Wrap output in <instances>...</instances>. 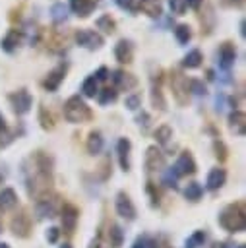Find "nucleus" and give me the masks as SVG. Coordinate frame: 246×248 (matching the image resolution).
<instances>
[{"instance_id": "nucleus-1", "label": "nucleus", "mask_w": 246, "mask_h": 248, "mask_svg": "<svg viewBox=\"0 0 246 248\" xmlns=\"http://www.w3.org/2000/svg\"><path fill=\"white\" fill-rule=\"evenodd\" d=\"M219 225L229 232H240L246 229V213L242 203H229L219 213Z\"/></svg>"}, {"instance_id": "nucleus-2", "label": "nucleus", "mask_w": 246, "mask_h": 248, "mask_svg": "<svg viewBox=\"0 0 246 248\" xmlns=\"http://www.w3.org/2000/svg\"><path fill=\"white\" fill-rule=\"evenodd\" d=\"M93 112L91 108L87 107V103L79 97V95H72L66 99L64 103V118L72 124H81V122H87L91 120Z\"/></svg>"}, {"instance_id": "nucleus-3", "label": "nucleus", "mask_w": 246, "mask_h": 248, "mask_svg": "<svg viewBox=\"0 0 246 248\" xmlns=\"http://www.w3.org/2000/svg\"><path fill=\"white\" fill-rule=\"evenodd\" d=\"M74 41H76V45H79L85 50H99L105 45L103 35L93 29H76Z\"/></svg>"}, {"instance_id": "nucleus-4", "label": "nucleus", "mask_w": 246, "mask_h": 248, "mask_svg": "<svg viewBox=\"0 0 246 248\" xmlns=\"http://www.w3.org/2000/svg\"><path fill=\"white\" fill-rule=\"evenodd\" d=\"M170 89H172V97L178 105H186L188 103V78L180 72V70H172L170 72Z\"/></svg>"}, {"instance_id": "nucleus-5", "label": "nucleus", "mask_w": 246, "mask_h": 248, "mask_svg": "<svg viewBox=\"0 0 246 248\" xmlns=\"http://www.w3.org/2000/svg\"><path fill=\"white\" fill-rule=\"evenodd\" d=\"M234 60H236V46L234 43L231 41H223L217 48V66L221 72H227L234 66Z\"/></svg>"}, {"instance_id": "nucleus-6", "label": "nucleus", "mask_w": 246, "mask_h": 248, "mask_svg": "<svg viewBox=\"0 0 246 248\" xmlns=\"http://www.w3.org/2000/svg\"><path fill=\"white\" fill-rule=\"evenodd\" d=\"M8 101H10V105H12V108H14L15 114H27L31 110V107H33V97H31V93L25 87L10 93L8 95Z\"/></svg>"}, {"instance_id": "nucleus-7", "label": "nucleus", "mask_w": 246, "mask_h": 248, "mask_svg": "<svg viewBox=\"0 0 246 248\" xmlns=\"http://www.w3.org/2000/svg\"><path fill=\"white\" fill-rule=\"evenodd\" d=\"M66 74H68V62H60L58 66H54V68L45 76V79H43V87H45L48 93L58 91V87L62 85Z\"/></svg>"}, {"instance_id": "nucleus-8", "label": "nucleus", "mask_w": 246, "mask_h": 248, "mask_svg": "<svg viewBox=\"0 0 246 248\" xmlns=\"http://www.w3.org/2000/svg\"><path fill=\"white\" fill-rule=\"evenodd\" d=\"M110 79H112L116 91H118V89H122V91H130V89H134V87L138 85V78H136L134 74L126 72V70H120V68L110 72Z\"/></svg>"}, {"instance_id": "nucleus-9", "label": "nucleus", "mask_w": 246, "mask_h": 248, "mask_svg": "<svg viewBox=\"0 0 246 248\" xmlns=\"http://www.w3.org/2000/svg\"><path fill=\"white\" fill-rule=\"evenodd\" d=\"M23 37H25V33H23L21 29H10V31L2 37V41H0V48H2L6 54H14V52L21 46Z\"/></svg>"}, {"instance_id": "nucleus-10", "label": "nucleus", "mask_w": 246, "mask_h": 248, "mask_svg": "<svg viewBox=\"0 0 246 248\" xmlns=\"http://www.w3.org/2000/svg\"><path fill=\"white\" fill-rule=\"evenodd\" d=\"M172 170L178 174V178L180 176H186V174H194L196 172V161H194L192 153L190 151H182L178 155L176 163L172 165Z\"/></svg>"}, {"instance_id": "nucleus-11", "label": "nucleus", "mask_w": 246, "mask_h": 248, "mask_svg": "<svg viewBox=\"0 0 246 248\" xmlns=\"http://www.w3.org/2000/svg\"><path fill=\"white\" fill-rule=\"evenodd\" d=\"M114 205H116V213L128 221H132L136 217V207L130 200V196L126 192H118L116 194V200H114Z\"/></svg>"}, {"instance_id": "nucleus-12", "label": "nucleus", "mask_w": 246, "mask_h": 248, "mask_svg": "<svg viewBox=\"0 0 246 248\" xmlns=\"http://www.w3.org/2000/svg\"><path fill=\"white\" fill-rule=\"evenodd\" d=\"M114 58H116L120 64H130V62L134 60V45H132V41L120 39V41L114 45Z\"/></svg>"}, {"instance_id": "nucleus-13", "label": "nucleus", "mask_w": 246, "mask_h": 248, "mask_svg": "<svg viewBox=\"0 0 246 248\" xmlns=\"http://www.w3.org/2000/svg\"><path fill=\"white\" fill-rule=\"evenodd\" d=\"M145 167H147V170H163V167H165V155L155 145L147 147V151H145Z\"/></svg>"}, {"instance_id": "nucleus-14", "label": "nucleus", "mask_w": 246, "mask_h": 248, "mask_svg": "<svg viewBox=\"0 0 246 248\" xmlns=\"http://www.w3.org/2000/svg\"><path fill=\"white\" fill-rule=\"evenodd\" d=\"M95 8H97V0H70V10L81 19L89 17V14H93Z\"/></svg>"}, {"instance_id": "nucleus-15", "label": "nucleus", "mask_w": 246, "mask_h": 248, "mask_svg": "<svg viewBox=\"0 0 246 248\" xmlns=\"http://www.w3.org/2000/svg\"><path fill=\"white\" fill-rule=\"evenodd\" d=\"M138 10L153 19H159L163 16V0H138Z\"/></svg>"}, {"instance_id": "nucleus-16", "label": "nucleus", "mask_w": 246, "mask_h": 248, "mask_svg": "<svg viewBox=\"0 0 246 248\" xmlns=\"http://www.w3.org/2000/svg\"><path fill=\"white\" fill-rule=\"evenodd\" d=\"M130 149H132L130 140L120 138L116 143V153H118V163H120L122 170H130Z\"/></svg>"}, {"instance_id": "nucleus-17", "label": "nucleus", "mask_w": 246, "mask_h": 248, "mask_svg": "<svg viewBox=\"0 0 246 248\" xmlns=\"http://www.w3.org/2000/svg\"><path fill=\"white\" fill-rule=\"evenodd\" d=\"M229 128L234 136H244V128H246V116L240 110H232L229 114Z\"/></svg>"}, {"instance_id": "nucleus-18", "label": "nucleus", "mask_w": 246, "mask_h": 248, "mask_svg": "<svg viewBox=\"0 0 246 248\" xmlns=\"http://www.w3.org/2000/svg\"><path fill=\"white\" fill-rule=\"evenodd\" d=\"M225 180H227V172H225V169H219V167L211 169L209 174H207V180H205L207 190H219V188L225 184Z\"/></svg>"}, {"instance_id": "nucleus-19", "label": "nucleus", "mask_w": 246, "mask_h": 248, "mask_svg": "<svg viewBox=\"0 0 246 248\" xmlns=\"http://www.w3.org/2000/svg\"><path fill=\"white\" fill-rule=\"evenodd\" d=\"M201 64H203V54H201V50H200V48L190 50V52L182 58V66H184V68H188V70H196V68H200Z\"/></svg>"}, {"instance_id": "nucleus-20", "label": "nucleus", "mask_w": 246, "mask_h": 248, "mask_svg": "<svg viewBox=\"0 0 246 248\" xmlns=\"http://www.w3.org/2000/svg\"><path fill=\"white\" fill-rule=\"evenodd\" d=\"M103 149V134L99 130H91L87 136V151L91 155H99Z\"/></svg>"}, {"instance_id": "nucleus-21", "label": "nucleus", "mask_w": 246, "mask_h": 248, "mask_svg": "<svg viewBox=\"0 0 246 248\" xmlns=\"http://www.w3.org/2000/svg\"><path fill=\"white\" fill-rule=\"evenodd\" d=\"M17 205V196L12 188H2L0 192V209L2 211H8V209H14Z\"/></svg>"}, {"instance_id": "nucleus-22", "label": "nucleus", "mask_w": 246, "mask_h": 248, "mask_svg": "<svg viewBox=\"0 0 246 248\" xmlns=\"http://www.w3.org/2000/svg\"><path fill=\"white\" fill-rule=\"evenodd\" d=\"M95 25H97V29H101L105 35H112V33L116 31V21H114V17H112L110 14L99 16L97 21H95Z\"/></svg>"}, {"instance_id": "nucleus-23", "label": "nucleus", "mask_w": 246, "mask_h": 248, "mask_svg": "<svg viewBox=\"0 0 246 248\" xmlns=\"http://www.w3.org/2000/svg\"><path fill=\"white\" fill-rule=\"evenodd\" d=\"M97 93H99V81H97L95 76L91 74V76H87V78L83 79V83H81V95L87 97V99H93V97H97Z\"/></svg>"}, {"instance_id": "nucleus-24", "label": "nucleus", "mask_w": 246, "mask_h": 248, "mask_svg": "<svg viewBox=\"0 0 246 248\" xmlns=\"http://www.w3.org/2000/svg\"><path fill=\"white\" fill-rule=\"evenodd\" d=\"M76 221H77V211H76V207L64 205V209H62V225H64V229H66L68 232L74 231Z\"/></svg>"}, {"instance_id": "nucleus-25", "label": "nucleus", "mask_w": 246, "mask_h": 248, "mask_svg": "<svg viewBox=\"0 0 246 248\" xmlns=\"http://www.w3.org/2000/svg\"><path fill=\"white\" fill-rule=\"evenodd\" d=\"M174 39L178 41V45H188L192 41V27L188 23L174 25Z\"/></svg>"}, {"instance_id": "nucleus-26", "label": "nucleus", "mask_w": 246, "mask_h": 248, "mask_svg": "<svg viewBox=\"0 0 246 248\" xmlns=\"http://www.w3.org/2000/svg\"><path fill=\"white\" fill-rule=\"evenodd\" d=\"M35 209H37V215L39 217H54L56 215L54 200H39Z\"/></svg>"}, {"instance_id": "nucleus-27", "label": "nucleus", "mask_w": 246, "mask_h": 248, "mask_svg": "<svg viewBox=\"0 0 246 248\" xmlns=\"http://www.w3.org/2000/svg\"><path fill=\"white\" fill-rule=\"evenodd\" d=\"M50 17L54 23H64L68 19V6H64L62 2H56L50 6Z\"/></svg>"}, {"instance_id": "nucleus-28", "label": "nucleus", "mask_w": 246, "mask_h": 248, "mask_svg": "<svg viewBox=\"0 0 246 248\" xmlns=\"http://www.w3.org/2000/svg\"><path fill=\"white\" fill-rule=\"evenodd\" d=\"M116 97H118V91H116L114 87H103V89H99V93H97V101H99V105L114 103Z\"/></svg>"}, {"instance_id": "nucleus-29", "label": "nucleus", "mask_w": 246, "mask_h": 248, "mask_svg": "<svg viewBox=\"0 0 246 248\" xmlns=\"http://www.w3.org/2000/svg\"><path fill=\"white\" fill-rule=\"evenodd\" d=\"M201 19V33H205V35H209L211 33V29H213V25H215V14H213V8L211 6H207L205 8V14L200 17Z\"/></svg>"}, {"instance_id": "nucleus-30", "label": "nucleus", "mask_w": 246, "mask_h": 248, "mask_svg": "<svg viewBox=\"0 0 246 248\" xmlns=\"http://www.w3.org/2000/svg\"><path fill=\"white\" fill-rule=\"evenodd\" d=\"M188 93H194V95H198V97H205V95H207V87H205L203 79L190 78V79H188Z\"/></svg>"}, {"instance_id": "nucleus-31", "label": "nucleus", "mask_w": 246, "mask_h": 248, "mask_svg": "<svg viewBox=\"0 0 246 248\" xmlns=\"http://www.w3.org/2000/svg\"><path fill=\"white\" fill-rule=\"evenodd\" d=\"M12 229H14V232L17 234H21V236H25L27 234V231H29V219L21 213V215H17V217H14V221H12Z\"/></svg>"}, {"instance_id": "nucleus-32", "label": "nucleus", "mask_w": 246, "mask_h": 248, "mask_svg": "<svg viewBox=\"0 0 246 248\" xmlns=\"http://www.w3.org/2000/svg\"><path fill=\"white\" fill-rule=\"evenodd\" d=\"M39 122H41V126H43V130H52V128H54V118H52V114L46 110L45 105L39 107Z\"/></svg>"}, {"instance_id": "nucleus-33", "label": "nucleus", "mask_w": 246, "mask_h": 248, "mask_svg": "<svg viewBox=\"0 0 246 248\" xmlns=\"http://www.w3.org/2000/svg\"><path fill=\"white\" fill-rule=\"evenodd\" d=\"M201 194H203V188H201L198 182H190V184L184 188V196H186V200H190V202H198V200L201 198Z\"/></svg>"}, {"instance_id": "nucleus-34", "label": "nucleus", "mask_w": 246, "mask_h": 248, "mask_svg": "<svg viewBox=\"0 0 246 248\" xmlns=\"http://www.w3.org/2000/svg\"><path fill=\"white\" fill-rule=\"evenodd\" d=\"M170 138H172V130H170V126L163 124V126H159V128L155 130V140H157V143L167 145V143L170 141Z\"/></svg>"}, {"instance_id": "nucleus-35", "label": "nucleus", "mask_w": 246, "mask_h": 248, "mask_svg": "<svg viewBox=\"0 0 246 248\" xmlns=\"http://www.w3.org/2000/svg\"><path fill=\"white\" fill-rule=\"evenodd\" d=\"M108 238H110V246H112V248H120V246H122V238H124L122 229H120L118 225H110Z\"/></svg>"}, {"instance_id": "nucleus-36", "label": "nucleus", "mask_w": 246, "mask_h": 248, "mask_svg": "<svg viewBox=\"0 0 246 248\" xmlns=\"http://www.w3.org/2000/svg\"><path fill=\"white\" fill-rule=\"evenodd\" d=\"M203 242H205V232L203 231H196L192 236H188L184 248H200V246H203Z\"/></svg>"}, {"instance_id": "nucleus-37", "label": "nucleus", "mask_w": 246, "mask_h": 248, "mask_svg": "<svg viewBox=\"0 0 246 248\" xmlns=\"http://www.w3.org/2000/svg\"><path fill=\"white\" fill-rule=\"evenodd\" d=\"M124 107H126L128 110H138V108L141 107V95H139V93H130V95H126Z\"/></svg>"}, {"instance_id": "nucleus-38", "label": "nucleus", "mask_w": 246, "mask_h": 248, "mask_svg": "<svg viewBox=\"0 0 246 248\" xmlns=\"http://www.w3.org/2000/svg\"><path fill=\"white\" fill-rule=\"evenodd\" d=\"M176 182H178V174L172 170V167L167 169L165 174H163V184L169 186V188H176Z\"/></svg>"}, {"instance_id": "nucleus-39", "label": "nucleus", "mask_w": 246, "mask_h": 248, "mask_svg": "<svg viewBox=\"0 0 246 248\" xmlns=\"http://www.w3.org/2000/svg\"><path fill=\"white\" fill-rule=\"evenodd\" d=\"M114 2H116V6H118L120 10H124V12H130V14L138 12V0H114Z\"/></svg>"}, {"instance_id": "nucleus-40", "label": "nucleus", "mask_w": 246, "mask_h": 248, "mask_svg": "<svg viewBox=\"0 0 246 248\" xmlns=\"http://www.w3.org/2000/svg\"><path fill=\"white\" fill-rule=\"evenodd\" d=\"M169 8L172 14L182 16L186 12V0H169Z\"/></svg>"}, {"instance_id": "nucleus-41", "label": "nucleus", "mask_w": 246, "mask_h": 248, "mask_svg": "<svg viewBox=\"0 0 246 248\" xmlns=\"http://www.w3.org/2000/svg\"><path fill=\"white\" fill-rule=\"evenodd\" d=\"M12 141H14V134H12L8 128H6V130H2V132H0V149L8 147Z\"/></svg>"}, {"instance_id": "nucleus-42", "label": "nucleus", "mask_w": 246, "mask_h": 248, "mask_svg": "<svg viewBox=\"0 0 246 248\" xmlns=\"http://www.w3.org/2000/svg\"><path fill=\"white\" fill-rule=\"evenodd\" d=\"M132 248H157V246H155V242H153L149 236H139V238L134 242Z\"/></svg>"}, {"instance_id": "nucleus-43", "label": "nucleus", "mask_w": 246, "mask_h": 248, "mask_svg": "<svg viewBox=\"0 0 246 248\" xmlns=\"http://www.w3.org/2000/svg\"><path fill=\"white\" fill-rule=\"evenodd\" d=\"M213 147H215V155L221 159V161H225L227 159V147H225V143L221 141V140H215V143H213Z\"/></svg>"}, {"instance_id": "nucleus-44", "label": "nucleus", "mask_w": 246, "mask_h": 248, "mask_svg": "<svg viewBox=\"0 0 246 248\" xmlns=\"http://www.w3.org/2000/svg\"><path fill=\"white\" fill-rule=\"evenodd\" d=\"M221 8H242L244 0H219Z\"/></svg>"}, {"instance_id": "nucleus-45", "label": "nucleus", "mask_w": 246, "mask_h": 248, "mask_svg": "<svg viewBox=\"0 0 246 248\" xmlns=\"http://www.w3.org/2000/svg\"><path fill=\"white\" fill-rule=\"evenodd\" d=\"M93 76H95V79H97V81H105V79H108L110 72H108V68H107V66H101Z\"/></svg>"}, {"instance_id": "nucleus-46", "label": "nucleus", "mask_w": 246, "mask_h": 248, "mask_svg": "<svg viewBox=\"0 0 246 248\" xmlns=\"http://www.w3.org/2000/svg\"><path fill=\"white\" fill-rule=\"evenodd\" d=\"M136 120H138V124H139L143 130L149 126V114H147V112H143V110L138 114V118H136Z\"/></svg>"}, {"instance_id": "nucleus-47", "label": "nucleus", "mask_w": 246, "mask_h": 248, "mask_svg": "<svg viewBox=\"0 0 246 248\" xmlns=\"http://www.w3.org/2000/svg\"><path fill=\"white\" fill-rule=\"evenodd\" d=\"M203 4V0H186V8H192V10H200Z\"/></svg>"}, {"instance_id": "nucleus-48", "label": "nucleus", "mask_w": 246, "mask_h": 248, "mask_svg": "<svg viewBox=\"0 0 246 248\" xmlns=\"http://www.w3.org/2000/svg\"><path fill=\"white\" fill-rule=\"evenodd\" d=\"M46 238H48L50 242H56V238H58V229H56V227L48 229V232H46Z\"/></svg>"}, {"instance_id": "nucleus-49", "label": "nucleus", "mask_w": 246, "mask_h": 248, "mask_svg": "<svg viewBox=\"0 0 246 248\" xmlns=\"http://www.w3.org/2000/svg\"><path fill=\"white\" fill-rule=\"evenodd\" d=\"M238 31H240V37H246V21L244 19L238 23Z\"/></svg>"}, {"instance_id": "nucleus-50", "label": "nucleus", "mask_w": 246, "mask_h": 248, "mask_svg": "<svg viewBox=\"0 0 246 248\" xmlns=\"http://www.w3.org/2000/svg\"><path fill=\"white\" fill-rule=\"evenodd\" d=\"M223 101H225V95H217V99H215V105H217V110H221V108H223Z\"/></svg>"}, {"instance_id": "nucleus-51", "label": "nucleus", "mask_w": 246, "mask_h": 248, "mask_svg": "<svg viewBox=\"0 0 246 248\" xmlns=\"http://www.w3.org/2000/svg\"><path fill=\"white\" fill-rule=\"evenodd\" d=\"M8 126H6V120H4V116H2V112H0V132L2 130H6Z\"/></svg>"}, {"instance_id": "nucleus-52", "label": "nucleus", "mask_w": 246, "mask_h": 248, "mask_svg": "<svg viewBox=\"0 0 246 248\" xmlns=\"http://www.w3.org/2000/svg\"><path fill=\"white\" fill-rule=\"evenodd\" d=\"M211 248H227V244H223V242H215Z\"/></svg>"}, {"instance_id": "nucleus-53", "label": "nucleus", "mask_w": 246, "mask_h": 248, "mask_svg": "<svg viewBox=\"0 0 246 248\" xmlns=\"http://www.w3.org/2000/svg\"><path fill=\"white\" fill-rule=\"evenodd\" d=\"M0 248H10V246H8L6 242H0Z\"/></svg>"}, {"instance_id": "nucleus-54", "label": "nucleus", "mask_w": 246, "mask_h": 248, "mask_svg": "<svg viewBox=\"0 0 246 248\" xmlns=\"http://www.w3.org/2000/svg\"><path fill=\"white\" fill-rule=\"evenodd\" d=\"M60 248H72V246H70V244H62Z\"/></svg>"}, {"instance_id": "nucleus-55", "label": "nucleus", "mask_w": 246, "mask_h": 248, "mask_svg": "<svg viewBox=\"0 0 246 248\" xmlns=\"http://www.w3.org/2000/svg\"><path fill=\"white\" fill-rule=\"evenodd\" d=\"M2 182H4V174L0 172V184H2Z\"/></svg>"}, {"instance_id": "nucleus-56", "label": "nucleus", "mask_w": 246, "mask_h": 248, "mask_svg": "<svg viewBox=\"0 0 246 248\" xmlns=\"http://www.w3.org/2000/svg\"><path fill=\"white\" fill-rule=\"evenodd\" d=\"M238 248H244V246H242V244H240V246H238Z\"/></svg>"}]
</instances>
